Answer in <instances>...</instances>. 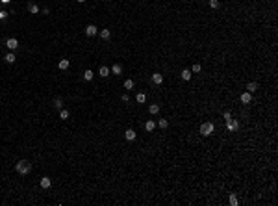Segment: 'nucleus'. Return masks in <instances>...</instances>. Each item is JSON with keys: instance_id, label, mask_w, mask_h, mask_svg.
Masks as SVG:
<instances>
[{"instance_id": "f257e3e1", "label": "nucleus", "mask_w": 278, "mask_h": 206, "mask_svg": "<svg viewBox=\"0 0 278 206\" xmlns=\"http://www.w3.org/2000/svg\"><path fill=\"white\" fill-rule=\"evenodd\" d=\"M15 171H17L19 175H30V171H32V163L28 162V160H21L19 163H15Z\"/></svg>"}, {"instance_id": "f03ea898", "label": "nucleus", "mask_w": 278, "mask_h": 206, "mask_svg": "<svg viewBox=\"0 0 278 206\" xmlns=\"http://www.w3.org/2000/svg\"><path fill=\"white\" fill-rule=\"evenodd\" d=\"M213 130H215L213 123H202L200 124V134L202 135H211V134H213Z\"/></svg>"}, {"instance_id": "7ed1b4c3", "label": "nucleus", "mask_w": 278, "mask_h": 206, "mask_svg": "<svg viewBox=\"0 0 278 206\" xmlns=\"http://www.w3.org/2000/svg\"><path fill=\"white\" fill-rule=\"evenodd\" d=\"M6 47L9 48V52H13V50L19 48V41L15 37H9V39H6Z\"/></svg>"}, {"instance_id": "20e7f679", "label": "nucleus", "mask_w": 278, "mask_h": 206, "mask_svg": "<svg viewBox=\"0 0 278 206\" xmlns=\"http://www.w3.org/2000/svg\"><path fill=\"white\" fill-rule=\"evenodd\" d=\"M226 128H228L230 132H234V130L239 128V121H237V119H228V121H226Z\"/></svg>"}, {"instance_id": "39448f33", "label": "nucleus", "mask_w": 278, "mask_h": 206, "mask_svg": "<svg viewBox=\"0 0 278 206\" xmlns=\"http://www.w3.org/2000/svg\"><path fill=\"white\" fill-rule=\"evenodd\" d=\"M97 34H98V28L95 26V24H89V26L85 28V36L87 37H93V36H97Z\"/></svg>"}, {"instance_id": "423d86ee", "label": "nucleus", "mask_w": 278, "mask_h": 206, "mask_svg": "<svg viewBox=\"0 0 278 206\" xmlns=\"http://www.w3.org/2000/svg\"><path fill=\"white\" fill-rule=\"evenodd\" d=\"M152 82H154L156 85H161V84H163V74L154 73V74H152Z\"/></svg>"}, {"instance_id": "0eeeda50", "label": "nucleus", "mask_w": 278, "mask_h": 206, "mask_svg": "<svg viewBox=\"0 0 278 206\" xmlns=\"http://www.w3.org/2000/svg\"><path fill=\"white\" fill-rule=\"evenodd\" d=\"M39 184H41V188H43V189H48L50 186H52V180H50L48 177H43V178H41V182H39Z\"/></svg>"}, {"instance_id": "6e6552de", "label": "nucleus", "mask_w": 278, "mask_h": 206, "mask_svg": "<svg viewBox=\"0 0 278 206\" xmlns=\"http://www.w3.org/2000/svg\"><path fill=\"white\" fill-rule=\"evenodd\" d=\"M180 76H182V80H185V82H187V80H191L193 73H191V69H184V71L180 73Z\"/></svg>"}, {"instance_id": "1a4fd4ad", "label": "nucleus", "mask_w": 278, "mask_h": 206, "mask_svg": "<svg viewBox=\"0 0 278 206\" xmlns=\"http://www.w3.org/2000/svg\"><path fill=\"white\" fill-rule=\"evenodd\" d=\"M241 102H243V104H250L252 102V93H249V91L243 93V95H241Z\"/></svg>"}, {"instance_id": "9d476101", "label": "nucleus", "mask_w": 278, "mask_h": 206, "mask_svg": "<svg viewBox=\"0 0 278 206\" xmlns=\"http://www.w3.org/2000/svg\"><path fill=\"white\" fill-rule=\"evenodd\" d=\"M69 65H70L69 59H59L58 67H59V71H67V69H69Z\"/></svg>"}, {"instance_id": "9b49d317", "label": "nucleus", "mask_w": 278, "mask_h": 206, "mask_svg": "<svg viewBox=\"0 0 278 206\" xmlns=\"http://www.w3.org/2000/svg\"><path fill=\"white\" fill-rule=\"evenodd\" d=\"M98 34H100V37H102L104 41H108V39L111 37V32H109L108 28H104V30H98Z\"/></svg>"}, {"instance_id": "f8f14e48", "label": "nucleus", "mask_w": 278, "mask_h": 206, "mask_svg": "<svg viewBox=\"0 0 278 206\" xmlns=\"http://www.w3.org/2000/svg\"><path fill=\"white\" fill-rule=\"evenodd\" d=\"M109 73H111V71H109V67H106V65H102V67L98 69V74H100V76H102V78L109 76Z\"/></svg>"}, {"instance_id": "ddd939ff", "label": "nucleus", "mask_w": 278, "mask_h": 206, "mask_svg": "<svg viewBox=\"0 0 278 206\" xmlns=\"http://www.w3.org/2000/svg\"><path fill=\"white\" fill-rule=\"evenodd\" d=\"M124 138L128 139V141H134V139H135V132H134L132 128H128V130L124 132Z\"/></svg>"}, {"instance_id": "4468645a", "label": "nucleus", "mask_w": 278, "mask_h": 206, "mask_svg": "<svg viewBox=\"0 0 278 206\" xmlns=\"http://www.w3.org/2000/svg\"><path fill=\"white\" fill-rule=\"evenodd\" d=\"M28 11L32 13V15H37V13H39V6H37V4H33V2L28 4Z\"/></svg>"}, {"instance_id": "2eb2a0df", "label": "nucleus", "mask_w": 278, "mask_h": 206, "mask_svg": "<svg viewBox=\"0 0 278 206\" xmlns=\"http://www.w3.org/2000/svg\"><path fill=\"white\" fill-rule=\"evenodd\" d=\"M148 113H150V115L160 113V104H150V106H148Z\"/></svg>"}, {"instance_id": "dca6fc26", "label": "nucleus", "mask_w": 278, "mask_h": 206, "mask_svg": "<svg viewBox=\"0 0 278 206\" xmlns=\"http://www.w3.org/2000/svg\"><path fill=\"white\" fill-rule=\"evenodd\" d=\"M109 71L113 73V74H121V73H123V67H121L119 63H113V65H111V69H109Z\"/></svg>"}, {"instance_id": "f3484780", "label": "nucleus", "mask_w": 278, "mask_h": 206, "mask_svg": "<svg viewBox=\"0 0 278 206\" xmlns=\"http://www.w3.org/2000/svg\"><path fill=\"white\" fill-rule=\"evenodd\" d=\"M135 102L145 104V102H146V95H145V93H137V95H135Z\"/></svg>"}, {"instance_id": "a211bd4d", "label": "nucleus", "mask_w": 278, "mask_h": 206, "mask_svg": "<svg viewBox=\"0 0 278 206\" xmlns=\"http://www.w3.org/2000/svg\"><path fill=\"white\" fill-rule=\"evenodd\" d=\"M93 76H95V73L91 71V69H87V71L84 73V80H85V82H91V80H93Z\"/></svg>"}, {"instance_id": "6ab92c4d", "label": "nucleus", "mask_w": 278, "mask_h": 206, "mask_svg": "<svg viewBox=\"0 0 278 206\" xmlns=\"http://www.w3.org/2000/svg\"><path fill=\"white\" fill-rule=\"evenodd\" d=\"M256 89H258V84L256 82H249V84H247V91H249V93H254Z\"/></svg>"}, {"instance_id": "aec40b11", "label": "nucleus", "mask_w": 278, "mask_h": 206, "mask_svg": "<svg viewBox=\"0 0 278 206\" xmlns=\"http://www.w3.org/2000/svg\"><path fill=\"white\" fill-rule=\"evenodd\" d=\"M154 128H156V123L154 121H146L145 123V130H146V132H152Z\"/></svg>"}, {"instance_id": "412c9836", "label": "nucleus", "mask_w": 278, "mask_h": 206, "mask_svg": "<svg viewBox=\"0 0 278 206\" xmlns=\"http://www.w3.org/2000/svg\"><path fill=\"white\" fill-rule=\"evenodd\" d=\"M230 204H232V206L239 204V199H237V195H235V193H230Z\"/></svg>"}, {"instance_id": "4be33fe9", "label": "nucleus", "mask_w": 278, "mask_h": 206, "mask_svg": "<svg viewBox=\"0 0 278 206\" xmlns=\"http://www.w3.org/2000/svg\"><path fill=\"white\" fill-rule=\"evenodd\" d=\"M4 59H6L8 63H15V54H13V52H8V54H6V58H4Z\"/></svg>"}, {"instance_id": "5701e85b", "label": "nucleus", "mask_w": 278, "mask_h": 206, "mask_svg": "<svg viewBox=\"0 0 278 206\" xmlns=\"http://www.w3.org/2000/svg\"><path fill=\"white\" fill-rule=\"evenodd\" d=\"M210 8L211 9H219L221 8V2H219V0H210Z\"/></svg>"}, {"instance_id": "b1692460", "label": "nucleus", "mask_w": 278, "mask_h": 206, "mask_svg": "<svg viewBox=\"0 0 278 206\" xmlns=\"http://www.w3.org/2000/svg\"><path fill=\"white\" fill-rule=\"evenodd\" d=\"M69 115H70V113L67 112V110H63V108L59 110V119H63V121H65V119H69Z\"/></svg>"}, {"instance_id": "393cba45", "label": "nucleus", "mask_w": 278, "mask_h": 206, "mask_svg": "<svg viewBox=\"0 0 278 206\" xmlns=\"http://www.w3.org/2000/svg\"><path fill=\"white\" fill-rule=\"evenodd\" d=\"M158 126L165 130L167 126H169V121H167V119H160V121H158Z\"/></svg>"}, {"instance_id": "a878e982", "label": "nucleus", "mask_w": 278, "mask_h": 206, "mask_svg": "<svg viewBox=\"0 0 278 206\" xmlns=\"http://www.w3.org/2000/svg\"><path fill=\"white\" fill-rule=\"evenodd\" d=\"M54 108H56V110H61V108H63V100H61V98H56V100H54Z\"/></svg>"}, {"instance_id": "bb28decb", "label": "nucleus", "mask_w": 278, "mask_h": 206, "mask_svg": "<svg viewBox=\"0 0 278 206\" xmlns=\"http://www.w3.org/2000/svg\"><path fill=\"white\" fill-rule=\"evenodd\" d=\"M124 89H134V80H126V82H124Z\"/></svg>"}, {"instance_id": "cd10ccee", "label": "nucleus", "mask_w": 278, "mask_h": 206, "mask_svg": "<svg viewBox=\"0 0 278 206\" xmlns=\"http://www.w3.org/2000/svg\"><path fill=\"white\" fill-rule=\"evenodd\" d=\"M8 15H9L8 11H4V9H0V21H6V19H8Z\"/></svg>"}, {"instance_id": "c85d7f7f", "label": "nucleus", "mask_w": 278, "mask_h": 206, "mask_svg": "<svg viewBox=\"0 0 278 206\" xmlns=\"http://www.w3.org/2000/svg\"><path fill=\"white\" fill-rule=\"evenodd\" d=\"M200 69H202V67H200V63H195V65H193V69H191V73H200Z\"/></svg>"}, {"instance_id": "c756f323", "label": "nucleus", "mask_w": 278, "mask_h": 206, "mask_svg": "<svg viewBox=\"0 0 278 206\" xmlns=\"http://www.w3.org/2000/svg\"><path fill=\"white\" fill-rule=\"evenodd\" d=\"M222 119H224V121H228V119H232V113H230V112H224V113H222Z\"/></svg>"}, {"instance_id": "7c9ffc66", "label": "nucleus", "mask_w": 278, "mask_h": 206, "mask_svg": "<svg viewBox=\"0 0 278 206\" xmlns=\"http://www.w3.org/2000/svg\"><path fill=\"white\" fill-rule=\"evenodd\" d=\"M121 98H123V102H128V100H130V97H128V95H123Z\"/></svg>"}, {"instance_id": "2f4dec72", "label": "nucleus", "mask_w": 278, "mask_h": 206, "mask_svg": "<svg viewBox=\"0 0 278 206\" xmlns=\"http://www.w3.org/2000/svg\"><path fill=\"white\" fill-rule=\"evenodd\" d=\"M0 2H4V4H8V2H9V0H0Z\"/></svg>"}, {"instance_id": "473e14b6", "label": "nucleus", "mask_w": 278, "mask_h": 206, "mask_svg": "<svg viewBox=\"0 0 278 206\" xmlns=\"http://www.w3.org/2000/svg\"><path fill=\"white\" fill-rule=\"evenodd\" d=\"M76 2H80V4H84V2H85V0H76Z\"/></svg>"}]
</instances>
